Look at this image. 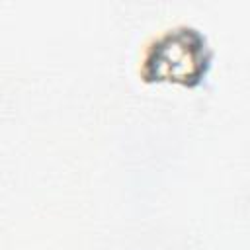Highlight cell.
<instances>
[{"label": "cell", "mask_w": 250, "mask_h": 250, "mask_svg": "<svg viewBox=\"0 0 250 250\" xmlns=\"http://www.w3.org/2000/svg\"><path fill=\"white\" fill-rule=\"evenodd\" d=\"M211 64V51L205 37L188 25L158 35L145 53L143 78L146 82H176L197 86Z\"/></svg>", "instance_id": "obj_1"}]
</instances>
